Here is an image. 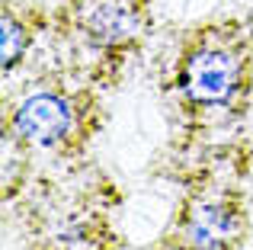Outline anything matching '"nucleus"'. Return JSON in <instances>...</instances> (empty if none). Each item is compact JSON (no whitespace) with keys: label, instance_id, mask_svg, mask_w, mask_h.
Segmentation results:
<instances>
[{"label":"nucleus","instance_id":"f257e3e1","mask_svg":"<svg viewBox=\"0 0 253 250\" xmlns=\"http://www.w3.org/2000/svg\"><path fill=\"white\" fill-rule=\"evenodd\" d=\"M237 64L224 51H202L183 71V90L196 103H224L234 93Z\"/></svg>","mask_w":253,"mask_h":250},{"label":"nucleus","instance_id":"f03ea898","mask_svg":"<svg viewBox=\"0 0 253 250\" xmlns=\"http://www.w3.org/2000/svg\"><path fill=\"white\" fill-rule=\"evenodd\" d=\"M16 125L29 141L55 144L58 138L68 131L71 113H68V106H64V100H58V96H51V93H39V96H29V100L19 106Z\"/></svg>","mask_w":253,"mask_h":250},{"label":"nucleus","instance_id":"39448f33","mask_svg":"<svg viewBox=\"0 0 253 250\" xmlns=\"http://www.w3.org/2000/svg\"><path fill=\"white\" fill-rule=\"evenodd\" d=\"M19 48H23V36H19V26L13 23L10 16H3V64L10 68L19 58Z\"/></svg>","mask_w":253,"mask_h":250},{"label":"nucleus","instance_id":"7ed1b4c3","mask_svg":"<svg viewBox=\"0 0 253 250\" xmlns=\"http://www.w3.org/2000/svg\"><path fill=\"white\" fill-rule=\"evenodd\" d=\"M138 26V19L131 16V10L119 3H99L96 10L86 19V29H90L93 42H119V39L131 36Z\"/></svg>","mask_w":253,"mask_h":250},{"label":"nucleus","instance_id":"20e7f679","mask_svg":"<svg viewBox=\"0 0 253 250\" xmlns=\"http://www.w3.org/2000/svg\"><path fill=\"white\" fill-rule=\"evenodd\" d=\"M228 238H231V218L224 208H202L192 218V241H196V247L215 250Z\"/></svg>","mask_w":253,"mask_h":250}]
</instances>
